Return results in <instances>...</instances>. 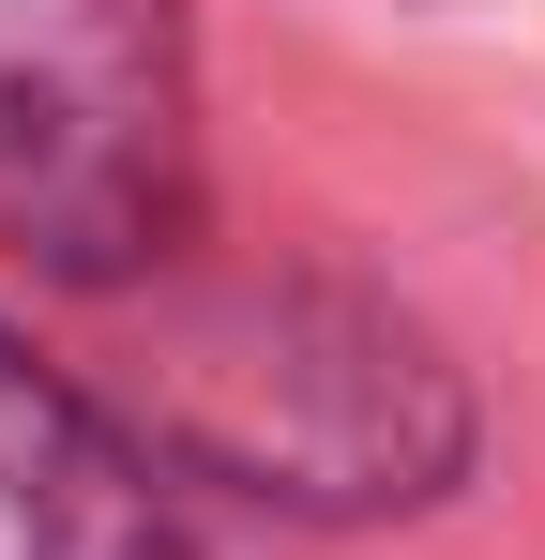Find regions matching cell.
I'll return each mask as SVG.
<instances>
[{"label": "cell", "mask_w": 545, "mask_h": 560, "mask_svg": "<svg viewBox=\"0 0 545 560\" xmlns=\"http://www.w3.org/2000/svg\"><path fill=\"white\" fill-rule=\"evenodd\" d=\"M0 560H212L182 485L0 334Z\"/></svg>", "instance_id": "obj_2"}, {"label": "cell", "mask_w": 545, "mask_h": 560, "mask_svg": "<svg viewBox=\"0 0 545 560\" xmlns=\"http://www.w3.org/2000/svg\"><path fill=\"white\" fill-rule=\"evenodd\" d=\"M197 212L182 0H0V243L77 288L152 273Z\"/></svg>", "instance_id": "obj_1"}]
</instances>
